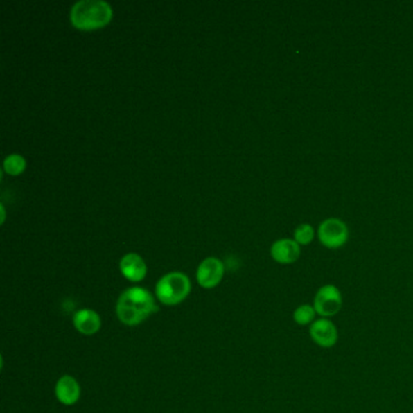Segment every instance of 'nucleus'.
<instances>
[{
  "label": "nucleus",
  "instance_id": "1",
  "mask_svg": "<svg viewBox=\"0 0 413 413\" xmlns=\"http://www.w3.org/2000/svg\"><path fill=\"white\" fill-rule=\"evenodd\" d=\"M158 310L153 295L143 288H130L116 302V315L128 326H136Z\"/></svg>",
  "mask_w": 413,
  "mask_h": 413
},
{
  "label": "nucleus",
  "instance_id": "2",
  "mask_svg": "<svg viewBox=\"0 0 413 413\" xmlns=\"http://www.w3.org/2000/svg\"><path fill=\"white\" fill-rule=\"evenodd\" d=\"M111 5L103 0H80L73 5L71 21L82 30H92L106 26L112 19Z\"/></svg>",
  "mask_w": 413,
  "mask_h": 413
},
{
  "label": "nucleus",
  "instance_id": "3",
  "mask_svg": "<svg viewBox=\"0 0 413 413\" xmlns=\"http://www.w3.org/2000/svg\"><path fill=\"white\" fill-rule=\"evenodd\" d=\"M191 292V280L187 275L173 272L164 275L155 286V295L165 306H176Z\"/></svg>",
  "mask_w": 413,
  "mask_h": 413
},
{
  "label": "nucleus",
  "instance_id": "4",
  "mask_svg": "<svg viewBox=\"0 0 413 413\" xmlns=\"http://www.w3.org/2000/svg\"><path fill=\"white\" fill-rule=\"evenodd\" d=\"M313 306L320 317L330 319L336 317L343 307V296L341 290L335 285H324L317 290Z\"/></svg>",
  "mask_w": 413,
  "mask_h": 413
},
{
  "label": "nucleus",
  "instance_id": "5",
  "mask_svg": "<svg viewBox=\"0 0 413 413\" xmlns=\"http://www.w3.org/2000/svg\"><path fill=\"white\" fill-rule=\"evenodd\" d=\"M317 236L327 249H340L349 238V231L344 222L338 218H328L317 229Z\"/></svg>",
  "mask_w": 413,
  "mask_h": 413
},
{
  "label": "nucleus",
  "instance_id": "6",
  "mask_svg": "<svg viewBox=\"0 0 413 413\" xmlns=\"http://www.w3.org/2000/svg\"><path fill=\"white\" fill-rule=\"evenodd\" d=\"M309 336L317 346L330 349L338 342V330L330 319L319 317L309 326Z\"/></svg>",
  "mask_w": 413,
  "mask_h": 413
},
{
  "label": "nucleus",
  "instance_id": "7",
  "mask_svg": "<svg viewBox=\"0 0 413 413\" xmlns=\"http://www.w3.org/2000/svg\"><path fill=\"white\" fill-rule=\"evenodd\" d=\"M225 274V267L218 258L209 257L202 261L197 272V280L204 288H216Z\"/></svg>",
  "mask_w": 413,
  "mask_h": 413
},
{
  "label": "nucleus",
  "instance_id": "8",
  "mask_svg": "<svg viewBox=\"0 0 413 413\" xmlns=\"http://www.w3.org/2000/svg\"><path fill=\"white\" fill-rule=\"evenodd\" d=\"M270 255L280 265H292L301 256V247L295 239H280L272 245Z\"/></svg>",
  "mask_w": 413,
  "mask_h": 413
},
{
  "label": "nucleus",
  "instance_id": "9",
  "mask_svg": "<svg viewBox=\"0 0 413 413\" xmlns=\"http://www.w3.org/2000/svg\"><path fill=\"white\" fill-rule=\"evenodd\" d=\"M55 393L60 403L72 406L80 398V385L72 376H62L56 383Z\"/></svg>",
  "mask_w": 413,
  "mask_h": 413
},
{
  "label": "nucleus",
  "instance_id": "10",
  "mask_svg": "<svg viewBox=\"0 0 413 413\" xmlns=\"http://www.w3.org/2000/svg\"><path fill=\"white\" fill-rule=\"evenodd\" d=\"M121 270L128 280L132 283H139L147 274V265L141 256L128 254L121 258Z\"/></svg>",
  "mask_w": 413,
  "mask_h": 413
},
{
  "label": "nucleus",
  "instance_id": "11",
  "mask_svg": "<svg viewBox=\"0 0 413 413\" xmlns=\"http://www.w3.org/2000/svg\"><path fill=\"white\" fill-rule=\"evenodd\" d=\"M73 324L80 333L91 336L101 328V317L91 309H82L74 314Z\"/></svg>",
  "mask_w": 413,
  "mask_h": 413
},
{
  "label": "nucleus",
  "instance_id": "12",
  "mask_svg": "<svg viewBox=\"0 0 413 413\" xmlns=\"http://www.w3.org/2000/svg\"><path fill=\"white\" fill-rule=\"evenodd\" d=\"M317 310L313 304H301L293 312V322L299 326H310L317 319Z\"/></svg>",
  "mask_w": 413,
  "mask_h": 413
},
{
  "label": "nucleus",
  "instance_id": "13",
  "mask_svg": "<svg viewBox=\"0 0 413 413\" xmlns=\"http://www.w3.org/2000/svg\"><path fill=\"white\" fill-rule=\"evenodd\" d=\"M3 166H4L5 171L9 175L17 176L19 173H24V170L26 168V160L19 154H11L5 158Z\"/></svg>",
  "mask_w": 413,
  "mask_h": 413
},
{
  "label": "nucleus",
  "instance_id": "14",
  "mask_svg": "<svg viewBox=\"0 0 413 413\" xmlns=\"http://www.w3.org/2000/svg\"><path fill=\"white\" fill-rule=\"evenodd\" d=\"M314 228L308 223L298 226L295 231V240L297 241L299 245H309L314 239Z\"/></svg>",
  "mask_w": 413,
  "mask_h": 413
}]
</instances>
